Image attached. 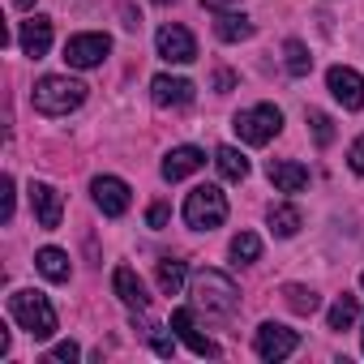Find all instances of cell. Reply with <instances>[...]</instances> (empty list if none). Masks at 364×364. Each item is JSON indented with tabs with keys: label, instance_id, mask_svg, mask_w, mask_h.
Masks as SVG:
<instances>
[{
	"label": "cell",
	"instance_id": "d6a6232c",
	"mask_svg": "<svg viewBox=\"0 0 364 364\" xmlns=\"http://www.w3.org/2000/svg\"><path fill=\"white\" fill-rule=\"evenodd\" d=\"M14 202H18V193H14V176H5V223L14 219Z\"/></svg>",
	"mask_w": 364,
	"mask_h": 364
},
{
	"label": "cell",
	"instance_id": "7a4b0ae2",
	"mask_svg": "<svg viewBox=\"0 0 364 364\" xmlns=\"http://www.w3.org/2000/svg\"><path fill=\"white\" fill-rule=\"evenodd\" d=\"M189 291H193V309L215 313V317H228V313H236V304H240V291H236V283H232L223 270H202V274H193Z\"/></svg>",
	"mask_w": 364,
	"mask_h": 364
},
{
	"label": "cell",
	"instance_id": "e0dca14e",
	"mask_svg": "<svg viewBox=\"0 0 364 364\" xmlns=\"http://www.w3.org/2000/svg\"><path fill=\"white\" fill-rule=\"evenodd\" d=\"M112 291H116V296H120L129 309H137V313L150 304V296H146V283H141V279H137L129 266H120V270L112 274Z\"/></svg>",
	"mask_w": 364,
	"mask_h": 364
},
{
	"label": "cell",
	"instance_id": "6da1fadb",
	"mask_svg": "<svg viewBox=\"0 0 364 364\" xmlns=\"http://www.w3.org/2000/svg\"><path fill=\"white\" fill-rule=\"evenodd\" d=\"M31 103H35L39 116H69V112H77L86 103V86L77 77H69V73H48V77L35 82Z\"/></svg>",
	"mask_w": 364,
	"mask_h": 364
},
{
	"label": "cell",
	"instance_id": "4fadbf2b",
	"mask_svg": "<svg viewBox=\"0 0 364 364\" xmlns=\"http://www.w3.org/2000/svg\"><path fill=\"white\" fill-rule=\"evenodd\" d=\"M202 167H206V154L198 146H176L163 159V180H167V185H176V180H185V176H193Z\"/></svg>",
	"mask_w": 364,
	"mask_h": 364
},
{
	"label": "cell",
	"instance_id": "2e32d148",
	"mask_svg": "<svg viewBox=\"0 0 364 364\" xmlns=\"http://www.w3.org/2000/svg\"><path fill=\"white\" fill-rule=\"evenodd\" d=\"M18 43H22V52L31 60H43L48 48H52V22L48 18H26L22 31H18Z\"/></svg>",
	"mask_w": 364,
	"mask_h": 364
},
{
	"label": "cell",
	"instance_id": "8fae6325",
	"mask_svg": "<svg viewBox=\"0 0 364 364\" xmlns=\"http://www.w3.org/2000/svg\"><path fill=\"white\" fill-rule=\"evenodd\" d=\"M326 86H330L334 103H343V112H360V107H364V77H360L355 69L334 65V69L326 73Z\"/></svg>",
	"mask_w": 364,
	"mask_h": 364
},
{
	"label": "cell",
	"instance_id": "603a6c76",
	"mask_svg": "<svg viewBox=\"0 0 364 364\" xmlns=\"http://www.w3.org/2000/svg\"><path fill=\"white\" fill-rule=\"evenodd\" d=\"M355 317H360V300H355V296H338V300L330 304V313H326V326H330V330H351Z\"/></svg>",
	"mask_w": 364,
	"mask_h": 364
},
{
	"label": "cell",
	"instance_id": "ba28073f",
	"mask_svg": "<svg viewBox=\"0 0 364 364\" xmlns=\"http://www.w3.org/2000/svg\"><path fill=\"white\" fill-rule=\"evenodd\" d=\"M90 198H95V206L107 215V219H120V215H129V206H133V193H129V185L120 176H95L90 180Z\"/></svg>",
	"mask_w": 364,
	"mask_h": 364
},
{
	"label": "cell",
	"instance_id": "44dd1931",
	"mask_svg": "<svg viewBox=\"0 0 364 364\" xmlns=\"http://www.w3.org/2000/svg\"><path fill=\"white\" fill-rule=\"evenodd\" d=\"M215 35H219L223 43H240V39H253V22H249L240 9H232V14H219Z\"/></svg>",
	"mask_w": 364,
	"mask_h": 364
},
{
	"label": "cell",
	"instance_id": "836d02e7",
	"mask_svg": "<svg viewBox=\"0 0 364 364\" xmlns=\"http://www.w3.org/2000/svg\"><path fill=\"white\" fill-rule=\"evenodd\" d=\"M202 9H210V14H232L236 5H232V0H202Z\"/></svg>",
	"mask_w": 364,
	"mask_h": 364
},
{
	"label": "cell",
	"instance_id": "277c9868",
	"mask_svg": "<svg viewBox=\"0 0 364 364\" xmlns=\"http://www.w3.org/2000/svg\"><path fill=\"white\" fill-rule=\"evenodd\" d=\"M185 223L193 232H215L228 223V193L219 185H198L185 198Z\"/></svg>",
	"mask_w": 364,
	"mask_h": 364
},
{
	"label": "cell",
	"instance_id": "d4e9b609",
	"mask_svg": "<svg viewBox=\"0 0 364 364\" xmlns=\"http://www.w3.org/2000/svg\"><path fill=\"white\" fill-rule=\"evenodd\" d=\"M283 300H287L291 313H317V309H321V296H317L313 287H296V283L283 291Z\"/></svg>",
	"mask_w": 364,
	"mask_h": 364
},
{
	"label": "cell",
	"instance_id": "1f68e13d",
	"mask_svg": "<svg viewBox=\"0 0 364 364\" xmlns=\"http://www.w3.org/2000/svg\"><path fill=\"white\" fill-rule=\"evenodd\" d=\"M167 215H171V210L159 202V206H150V210H146V223H150V228H163V223H167Z\"/></svg>",
	"mask_w": 364,
	"mask_h": 364
},
{
	"label": "cell",
	"instance_id": "cb8c5ba5",
	"mask_svg": "<svg viewBox=\"0 0 364 364\" xmlns=\"http://www.w3.org/2000/svg\"><path fill=\"white\" fill-rule=\"evenodd\" d=\"M283 60H287V73H291V77H304V73L313 69V56H309V48H304L300 39H287V43H283Z\"/></svg>",
	"mask_w": 364,
	"mask_h": 364
},
{
	"label": "cell",
	"instance_id": "4dcf8cb0",
	"mask_svg": "<svg viewBox=\"0 0 364 364\" xmlns=\"http://www.w3.org/2000/svg\"><path fill=\"white\" fill-rule=\"evenodd\" d=\"M232 86H236V73H232V69H219V73H215V90H219V95H228Z\"/></svg>",
	"mask_w": 364,
	"mask_h": 364
},
{
	"label": "cell",
	"instance_id": "e575fe53",
	"mask_svg": "<svg viewBox=\"0 0 364 364\" xmlns=\"http://www.w3.org/2000/svg\"><path fill=\"white\" fill-rule=\"evenodd\" d=\"M14 5H18V9H35V0H14Z\"/></svg>",
	"mask_w": 364,
	"mask_h": 364
},
{
	"label": "cell",
	"instance_id": "7402d4cb",
	"mask_svg": "<svg viewBox=\"0 0 364 364\" xmlns=\"http://www.w3.org/2000/svg\"><path fill=\"white\" fill-rule=\"evenodd\" d=\"M266 219H270V232H274L279 240H291V236L300 232V223H304V219H300V210H296V206H287V202H283V206H270V215H266Z\"/></svg>",
	"mask_w": 364,
	"mask_h": 364
},
{
	"label": "cell",
	"instance_id": "8d00e7d4",
	"mask_svg": "<svg viewBox=\"0 0 364 364\" xmlns=\"http://www.w3.org/2000/svg\"><path fill=\"white\" fill-rule=\"evenodd\" d=\"M360 287H364V274H360Z\"/></svg>",
	"mask_w": 364,
	"mask_h": 364
},
{
	"label": "cell",
	"instance_id": "5b68a950",
	"mask_svg": "<svg viewBox=\"0 0 364 364\" xmlns=\"http://www.w3.org/2000/svg\"><path fill=\"white\" fill-rule=\"evenodd\" d=\"M232 129H236V137L245 146H266V141H274L283 133V112L274 103H253V107L236 112Z\"/></svg>",
	"mask_w": 364,
	"mask_h": 364
},
{
	"label": "cell",
	"instance_id": "52a82bcc",
	"mask_svg": "<svg viewBox=\"0 0 364 364\" xmlns=\"http://www.w3.org/2000/svg\"><path fill=\"white\" fill-rule=\"evenodd\" d=\"M154 48H159V56H163L167 65H193V60H198V39H193L185 26H176V22L159 26Z\"/></svg>",
	"mask_w": 364,
	"mask_h": 364
},
{
	"label": "cell",
	"instance_id": "30bf717a",
	"mask_svg": "<svg viewBox=\"0 0 364 364\" xmlns=\"http://www.w3.org/2000/svg\"><path fill=\"white\" fill-rule=\"evenodd\" d=\"M26 198H31L35 223H39L43 232H56V228H60V219H65V198H60V193L48 185V180H31Z\"/></svg>",
	"mask_w": 364,
	"mask_h": 364
},
{
	"label": "cell",
	"instance_id": "9a60e30c",
	"mask_svg": "<svg viewBox=\"0 0 364 364\" xmlns=\"http://www.w3.org/2000/svg\"><path fill=\"white\" fill-rule=\"evenodd\" d=\"M266 176H270V185H274L279 193H300V189L309 185V167H304V163H291V159H270Z\"/></svg>",
	"mask_w": 364,
	"mask_h": 364
},
{
	"label": "cell",
	"instance_id": "83f0119b",
	"mask_svg": "<svg viewBox=\"0 0 364 364\" xmlns=\"http://www.w3.org/2000/svg\"><path fill=\"white\" fill-rule=\"evenodd\" d=\"M347 167H351L355 176H364V133L351 141V150H347Z\"/></svg>",
	"mask_w": 364,
	"mask_h": 364
},
{
	"label": "cell",
	"instance_id": "ac0fdd59",
	"mask_svg": "<svg viewBox=\"0 0 364 364\" xmlns=\"http://www.w3.org/2000/svg\"><path fill=\"white\" fill-rule=\"evenodd\" d=\"M35 266H39V274H43L48 283H69V253H65V249H56V245L39 249V253H35Z\"/></svg>",
	"mask_w": 364,
	"mask_h": 364
},
{
	"label": "cell",
	"instance_id": "5bb4252c",
	"mask_svg": "<svg viewBox=\"0 0 364 364\" xmlns=\"http://www.w3.org/2000/svg\"><path fill=\"white\" fill-rule=\"evenodd\" d=\"M171 330H176V338L185 343L193 355H219V347L193 326V309H176V313H171Z\"/></svg>",
	"mask_w": 364,
	"mask_h": 364
},
{
	"label": "cell",
	"instance_id": "ffe728a7",
	"mask_svg": "<svg viewBox=\"0 0 364 364\" xmlns=\"http://www.w3.org/2000/svg\"><path fill=\"white\" fill-rule=\"evenodd\" d=\"M215 167H219L223 180H232V185H240V180L249 176V159H245L236 146H219V150H215Z\"/></svg>",
	"mask_w": 364,
	"mask_h": 364
},
{
	"label": "cell",
	"instance_id": "d590c367",
	"mask_svg": "<svg viewBox=\"0 0 364 364\" xmlns=\"http://www.w3.org/2000/svg\"><path fill=\"white\" fill-rule=\"evenodd\" d=\"M154 5H167V0H154Z\"/></svg>",
	"mask_w": 364,
	"mask_h": 364
},
{
	"label": "cell",
	"instance_id": "f1b7e54d",
	"mask_svg": "<svg viewBox=\"0 0 364 364\" xmlns=\"http://www.w3.org/2000/svg\"><path fill=\"white\" fill-rule=\"evenodd\" d=\"M154 355H176V334H150Z\"/></svg>",
	"mask_w": 364,
	"mask_h": 364
},
{
	"label": "cell",
	"instance_id": "7c38bea8",
	"mask_svg": "<svg viewBox=\"0 0 364 364\" xmlns=\"http://www.w3.org/2000/svg\"><path fill=\"white\" fill-rule=\"evenodd\" d=\"M150 99L159 107H189L193 103V82L189 77H171V73H159L150 82Z\"/></svg>",
	"mask_w": 364,
	"mask_h": 364
},
{
	"label": "cell",
	"instance_id": "9c48e42d",
	"mask_svg": "<svg viewBox=\"0 0 364 364\" xmlns=\"http://www.w3.org/2000/svg\"><path fill=\"white\" fill-rule=\"evenodd\" d=\"M107 52H112V39H107V35H95V31L73 35V39L65 43V60H69V69H99V65L107 60Z\"/></svg>",
	"mask_w": 364,
	"mask_h": 364
},
{
	"label": "cell",
	"instance_id": "f546056e",
	"mask_svg": "<svg viewBox=\"0 0 364 364\" xmlns=\"http://www.w3.org/2000/svg\"><path fill=\"white\" fill-rule=\"evenodd\" d=\"M77 355H82V351H77V343H73V338H69V343H56V347H52V360H60V364H73Z\"/></svg>",
	"mask_w": 364,
	"mask_h": 364
},
{
	"label": "cell",
	"instance_id": "484cf974",
	"mask_svg": "<svg viewBox=\"0 0 364 364\" xmlns=\"http://www.w3.org/2000/svg\"><path fill=\"white\" fill-rule=\"evenodd\" d=\"M232 257H236V266H249V262H257V257H262V240H257L253 232H240V236L232 240Z\"/></svg>",
	"mask_w": 364,
	"mask_h": 364
},
{
	"label": "cell",
	"instance_id": "d6986e66",
	"mask_svg": "<svg viewBox=\"0 0 364 364\" xmlns=\"http://www.w3.org/2000/svg\"><path fill=\"white\" fill-rule=\"evenodd\" d=\"M185 279H189V266L180 262V257H163V262H159V270H154V283H159V291H163V296H180Z\"/></svg>",
	"mask_w": 364,
	"mask_h": 364
},
{
	"label": "cell",
	"instance_id": "4316f807",
	"mask_svg": "<svg viewBox=\"0 0 364 364\" xmlns=\"http://www.w3.org/2000/svg\"><path fill=\"white\" fill-rule=\"evenodd\" d=\"M309 129H313V141H317V146H330V141H334V120H330L326 112H317V107L309 112Z\"/></svg>",
	"mask_w": 364,
	"mask_h": 364
},
{
	"label": "cell",
	"instance_id": "3957f363",
	"mask_svg": "<svg viewBox=\"0 0 364 364\" xmlns=\"http://www.w3.org/2000/svg\"><path fill=\"white\" fill-rule=\"evenodd\" d=\"M9 313H14V321L31 334V338H52L56 334V309H52V300L43 296V291H14L9 296Z\"/></svg>",
	"mask_w": 364,
	"mask_h": 364
},
{
	"label": "cell",
	"instance_id": "8992f818",
	"mask_svg": "<svg viewBox=\"0 0 364 364\" xmlns=\"http://www.w3.org/2000/svg\"><path fill=\"white\" fill-rule=\"evenodd\" d=\"M253 347H257V355H262L266 364H279V360H287V355L300 347V334L287 330V326H279V321H262Z\"/></svg>",
	"mask_w": 364,
	"mask_h": 364
}]
</instances>
